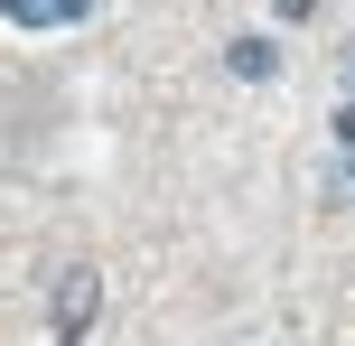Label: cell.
<instances>
[{"label": "cell", "instance_id": "obj_5", "mask_svg": "<svg viewBox=\"0 0 355 346\" xmlns=\"http://www.w3.org/2000/svg\"><path fill=\"white\" fill-rule=\"evenodd\" d=\"M337 150H355V94L337 103Z\"/></svg>", "mask_w": 355, "mask_h": 346}, {"label": "cell", "instance_id": "obj_4", "mask_svg": "<svg viewBox=\"0 0 355 346\" xmlns=\"http://www.w3.org/2000/svg\"><path fill=\"white\" fill-rule=\"evenodd\" d=\"M327 187H337V206H355V150H346V168H337Z\"/></svg>", "mask_w": 355, "mask_h": 346}, {"label": "cell", "instance_id": "obj_2", "mask_svg": "<svg viewBox=\"0 0 355 346\" xmlns=\"http://www.w3.org/2000/svg\"><path fill=\"white\" fill-rule=\"evenodd\" d=\"M225 66L243 75V85H271V75H281V47H271V37H234V47H225Z\"/></svg>", "mask_w": 355, "mask_h": 346}, {"label": "cell", "instance_id": "obj_6", "mask_svg": "<svg viewBox=\"0 0 355 346\" xmlns=\"http://www.w3.org/2000/svg\"><path fill=\"white\" fill-rule=\"evenodd\" d=\"M346 94H355V47H346Z\"/></svg>", "mask_w": 355, "mask_h": 346}, {"label": "cell", "instance_id": "obj_3", "mask_svg": "<svg viewBox=\"0 0 355 346\" xmlns=\"http://www.w3.org/2000/svg\"><path fill=\"white\" fill-rule=\"evenodd\" d=\"M94 0H0V19H19V28H47V19H85Z\"/></svg>", "mask_w": 355, "mask_h": 346}, {"label": "cell", "instance_id": "obj_1", "mask_svg": "<svg viewBox=\"0 0 355 346\" xmlns=\"http://www.w3.org/2000/svg\"><path fill=\"white\" fill-rule=\"evenodd\" d=\"M47 318H56V346H75L94 318H103V281H94L85 262H66V272H56V291H47Z\"/></svg>", "mask_w": 355, "mask_h": 346}]
</instances>
